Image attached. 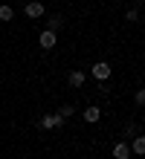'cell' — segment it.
Listing matches in <instances>:
<instances>
[{"label": "cell", "instance_id": "6da1fadb", "mask_svg": "<svg viewBox=\"0 0 145 159\" xmlns=\"http://www.w3.org/2000/svg\"><path fill=\"white\" fill-rule=\"evenodd\" d=\"M93 78L108 81V78H110V64H108V61H96V64H93Z\"/></svg>", "mask_w": 145, "mask_h": 159}, {"label": "cell", "instance_id": "7a4b0ae2", "mask_svg": "<svg viewBox=\"0 0 145 159\" xmlns=\"http://www.w3.org/2000/svg\"><path fill=\"white\" fill-rule=\"evenodd\" d=\"M113 159H131V145L128 142H116L113 145Z\"/></svg>", "mask_w": 145, "mask_h": 159}, {"label": "cell", "instance_id": "3957f363", "mask_svg": "<svg viewBox=\"0 0 145 159\" xmlns=\"http://www.w3.org/2000/svg\"><path fill=\"white\" fill-rule=\"evenodd\" d=\"M61 116H58V113H50V116H41V127L44 130H52V127H58V125H61Z\"/></svg>", "mask_w": 145, "mask_h": 159}, {"label": "cell", "instance_id": "277c9868", "mask_svg": "<svg viewBox=\"0 0 145 159\" xmlns=\"http://www.w3.org/2000/svg\"><path fill=\"white\" fill-rule=\"evenodd\" d=\"M26 17H44V3H38V0H32V3H26Z\"/></svg>", "mask_w": 145, "mask_h": 159}, {"label": "cell", "instance_id": "5b68a950", "mask_svg": "<svg viewBox=\"0 0 145 159\" xmlns=\"http://www.w3.org/2000/svg\"><path fill=\"white\" fill-rule=\"evenodd\" d=\"M38 43H41V49H52V46H55V32L44 29V32H41V38H38Z\"/></svg>", "mask_w": 145, "mask_h": 159}, {"label": "cell", "instance_id": "8992f818", "mask_svg": "<svg viewBox=\"0 0 145 159\" xmlns=\"http://www.w3.org/2000/svg\"><path fill=\"white\" fill-rule=\"evenodd\" d=\"M67 81H70V87L79 90V87H84V72H81V70H73L70 75H67Z\"/></svg>", "mask_w": 145, "mask_h": 159}, {"label": "cell", "instance_id": "52a82bcc", "mask_svg": "<svg viewBox=\"0 0 145 159\" xmlns=\"http://www.w3.org/2000/svg\"><path fill=\"white\" fill-rule=\"evenodd\" d=\"M131 153H137V156H145V136H137V139H131Z\"/></svg>", "mask_w": 145, "mask_h": 159}, {"label": "cell", "instance_id": "ba28073f", "mask_svg": "<svg viewBox=\"0 0 145 159\" xmlns=\"http://www.w3.org/2000/svg\"><path fill=\"white\" fill-rule=\"evenodd\" d=\"M99 119H102V110L96 107V104H90V107L84 110V121H90V125H93V121H99Z\"/></svg>", "mask_w": 145, "mask_h": 159}, {"label": "cell", "instance_id": "9c48e42d", "mask_svg": "<svg viewBox=\"0 0 145 159\" xmlns=\"http://www.w3.org/2000/svg\"><path fill=\"white\" fill-rule=\"evenodd\" d=\"M61 23H64V17H61V15H50V17H46V29H50V32L61 29Z\"/></svg>", "mask_w": 145, "mask_h": 159}, {"label": "cell", "instance_id": "30bf717a", "mask_svg": "<svg viewBox=\"0 0 145 159\" xmlns=\"http://www.w3.org/2000/svg\"><path fill=\"white\" fill-rule=\"evenodd\" d=\"M137 136H139V125H133V121L125 125V139H137Z\"/></svg>", "mask_w": 145, "mask_h": 159}, {"label": "cell", "instance_id": "8fae6325", "mask_svg": "<svg viewBox=\"0 0 145 159\" xmlns=\"http://www.w3.org/2000/svg\"><path fill=\"white\" fill-rule=\"evenodd\" d=\"M15 12H12V6H0V20H12Z\"/></svg>", "mask_w": 145, "mask_h": 159}, {"label": "cell", "instance_id": "7c38bea8", "mask_svg": "<svg viewBox=\"0 0 145 159\" xmlns=\"http://www.w3.org/2000/svg\"><path fill=\"white\" fill-rule=\"evenodd\" d=\"M73 113H75V110H73V104H64L61 110H58V116H61V119H70Z\"/></svg>", "mask_w": 145, "mask_h": 159}, {"label": "cell", "instance_id": "4fadbf2b", "mask_svg": "<svg viewBox=\"0 0 145 159\" xmlns=\"http://www.w3.org/2000/svg\"><path fill=\"white\" fill-rule=\"evenodd\" d=\"M137 17H139V12H137V9H128V12H125V20H131V23H133Z\"/></svg>", "mask_w": 145, "mask_h": 159}, {"label": "cell", "instance_id": "5bb4252c", "mask_svg": "<svg viewBox=\"0 0 145 159\" xmlns=\"http://www.w3.org/2000/svg\"><path fill=\"white\" fill-rule=\"evenodd\" d=\"M133 101H137V104L142 107V104H145V90H137V96H133Z\"/></svg>", "mask_w": 145, "mask_h": 159}]
</instances>
